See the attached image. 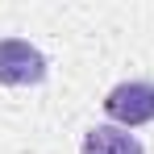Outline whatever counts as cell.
<instances>
[{"instance_id":"obj_1","label":"cell","mask_w":154,"mask_h":154,"mask_svg":"<svg viewBox=\"0 0 154 154\" xmlns=\"http://www.w3.org/2000/svg\"><path fill=\"white\" fill-rule=\"evenodd\" d=\"M104 117L108 125L137 129L154 121V79H121L117 88L104 92Z\"/></svg>"},{"instance_id":"obj_2","label":"cell","mask_w":154,"mask_h":154,"mask_svg":"<svg viewBox=\"0 0 154 154\" xmlns=\"http://www.w3.org/2000/svg\"><path fill=\"white\" fill-rule=\"evenodd\" d=\"M50 75L46 54L25 38H0V83L4 88H38Z\"/></svg>"},{"instance_id":"obj_3","label":"cell","mask_w":154,"mask_h":154,"mask_svg":"<svg viewBox=\"0 0 154 154\" xmlns=\"http://www.w3.org/2000/svg\"><path fill=\"white\" fill-rule=\"evenodd\" d=\"M79 154H146V146L121 125H92L79 142Z\"/></svg>"}]
</instances>
